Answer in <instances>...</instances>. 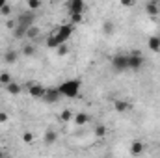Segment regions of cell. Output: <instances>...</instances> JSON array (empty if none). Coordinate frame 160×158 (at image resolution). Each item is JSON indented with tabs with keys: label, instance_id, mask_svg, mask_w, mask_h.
Here are the masks:
<instances>
[{
	"label": "cell",
	"instance_id": "6da1fadb",
	"mask_svg": "<svg viewBox=\"0 0 160 158\" xmlns=\"http://www.w3.org/2000/svg\"><path fill=\"white\" fill-rule=\"evenodd\" d=\"M73 36V24H62L58 28H54L48 37H47V47L48 48H56L62 43H67V39Z\"/></svg>",
	"mask_w": 160,
	"mask_h": 158
},
{
	"label": "cell",
	"instance_id": "7a4b0ae2",
	"mask_svg": "<svg viewBox=\"0 0 160 158\" xmlns=\"http://www.w3.org/2000/svg\"><path fill=\"white\" fill-rule=\"evenodd\" d=\"M34 22H36V11H34V9H26V11H22V13L17 17L15 28L11 30L13 36H15L17 39H19V37H24V36H26V30H28Z\"/></svg>",
	"mask_w": 160,
	"mask_h": 158
},
{
	"label": "cell",
	"instance_id": "3957f363",
	"mask_svg": "<svg viewBox=\"0 0 160 158\" xmlns=\"http://www.w3.org/2000/svg\"><path fill=\"white\" fill-rule=\"evenodd\" d=\"M80 86H82V82H80L78 78H69V80H63V82L58 86V89H60L62 97L75 99V97L80 95Z\"/></svg>",
	"mask_w": 160,
	"mask_h": 158
},
{
	"label": "cell",
	"instance_id": "277c9868",
	"mask_svg": "<svg viewBox=\"0 0 160 158\" xmlns=\"http://www.w3.org/2000/svg\"><path fill=\"white\" fill-rule=\"evenodd\" d=\"M110 65H112V69H114L116 73H125V71H128V54H125V52L114 54L112 60H110Z\"/></svg>",
	"mask_w": 160,
	"mask_h": 158
},
{
	"label": "cell",
	"instance_id": "5b68a950",
	"mask_svg": "<svg viewBox=\"0 0 160 158\" xmlns=\"http://www.w3.org/2000/svg\"><path fill=\"white\" fill-rule=\"evenodd\" d=\"M143 63H145V60H143V56H142V52L140 50H132V52H128V71H140L142 67H143Z\"/></svg>",
	"mask_w": 160,
	"mask_h": 158
},
{
	"label": "cell",
	"instance_id": "8992f818",
	"mask_svg": "<svg viewBox=\"0 0 160 158\" xmlns=\"http://www.w3.org/2000/svg\"><path fill=\"white\" fill-rule=\"evenodd\" d=\"M60 99H62V93H60L58 87H47L43 97H41V101H45L47 104H56Z\"/></svg>",
	"mask_w": 160,
	"mask_h": 158
},
{
	"label": "cell",
	"instance_id": "52a82bcc",
	"mask_svg": "<svg viewBox=\"0 0 160 158\" xmlns=\"http://www.w3.org/2000/svg\"><path fill=\"white\" fill-rule=\"evenodd\" d=\"M65 9L69 15L73 13H84L86 11V2L84 0H65Z\"/></svg>",
	"mask_w": 160,
	"mask_h": 158
},
{
	"label": "cell",
	"instance_id": "ba28073f",
	"mask_svg": "<svg viewBox=\"0 0 160 158\" xmlns=\"http://www.w3.org/2000/svg\"><path fill=\"white\" fill-rule=\"evenodd\" d=\"M26 89H28V93H30L32 97H36V99H41L47 87H43L39 82H28V84H26Z\"/></svg>",
	"mask_w": 160,
	"mask_h": 158
},
{
	"label": "cell",
	"instance_id": "9c48e42d",
	"mask_svg": "<svg viewBox=\"0 0 160 158\" xmlns=\"http://www.w3.org/2000/svg\"><path fill=\"white\" fill-rule=\"evenodd\" d=\"M114 110L118 114H127L130 110V102L125 99H114Z\"/></svg>",
	"mask_w": 160,
	"mask_h": 158
},
{
	"label": "cell",
	"instance_id": "30bf717a",
	"mask_svg": "<svg viewBox=\"0 0 160 158\" xmlns=\"http://www.w3.org/2000/svg\"><path fill=\"white\" fill-rule=\"evenodd\" d=\"M143 149H145V145H143V141H140V140H134V141L130 143V155H132V156H140V155L143 153Z\"/></svg>",
	"mask_w": 160,
	"mask_h": 158
},
{
	"label": "cell",
	"instance_id": "8fae6325",
	"mask_svg": "<svg viewBox=\"0 0 160 158\" xmlns=\"http://www.w3.org/2000/svg\"><path fill=\"white\" fill-rule=\"evenodd\" d=\"M158 9H160V4L157 0H149V2L145 4V11H147V15H151V17L158 15Z\"/></svg>",
	"mask_w": 160,
	"mask_h": 158
},
{
	"label": "cell",
	"instance_id": "7c38bea8",
	"mask_svg": "<svg viewBox=\"0 0 160 158\" xmlns=\"http://www.w3.org/2000/svg\"><path fill=\"white\" fill-rule=\"evenodd\" d=\"M147 47H149V50H151V52L158 54V52H160V36H153V37H149Z\"/></svg>",
	"mask_w": 160,
	"mask_h": 158
},
{
	"label": "cell",
	"instance_id": "4fadbf2b",
	"mask_svg": "<svg viewBox=\"0 0 160 158\" xmlns=\"http://www.w3.org/2000/svg\"><path fill=\"white\" fill-rule=\"evenodd\" d=\"M17 58H19V52H17V50H6L2 60H4V63H8V65H9V63H15V62H17Z\"/></svg>",
	"mask_w": 160,
	"mask_h": 158
},
{
	"label": "cell",
	"instance_id": "5bb4252c",
	"mask_svg": "<svg viewBox=\"0 0 160 158\" xmlns=\"http://www.w3.org/2000/svg\"><path fill=\"white\" fill-rule=\"evenodd\" d=\"M4 87H6V91H8L9 95H19V93L22 91V87H21V84H17V82H13V80H11L9 84H6Z\"/></svg>",
	"mask_w": 160,
	"mask_h": 158
},
{
	"label": "cell",
	"instance_id": "9a60e30c",
	"mask_svg": "<svg viewBox=\"0 0 160 158\" xmlns=\"http://www.w3.org/2000/svg\"><path fill=\"white\" fill-rule=\"evenodd\" d=\"M73 119H75V123H77L78 126H84V125L89 121V116H88V114H84V112H80V114H75Z\"/></svg>",
	"mask_w": 160,
	"mask_h": 158
},
{
	"label": "cell",
	"instance_id": "2e32d148",
	"mask_svg": "<svg viewBox=\"0 0 160 158\" xmlns=\"http://www.w3.org/2000/svg\"><path fill=\"white\" fill-rule=\"evenodd\" d=\"M26 39H38L39 37V28L36 26V24H32L28 30H26V36H24Z\"/></svg>",
	"mask_w": 160,
	"mask_h": 158
},
{
	"label": "cell",
	"instance_id": "e0dca14e",
	"mask_svg": "<svg viewBox=\"0 0 160 158\" xmlns=\"http://www.w3.org/2000/svg\"><path fill=\"white\" fill-rule=\"evenodd\" d=\"M21 54H22V56H26V58L34 56V54H36V45H32V43L24 45V47H22V50H21Z\"/></svg>",
	"mask_w": 160,
	"mask_h": 158
},
{
	"label": "cell",
	"instance_id": "ac0fdd59",
	"mask_svg": "<svg viewBox=\"0 0 160 158\" xmlns=\"http://www.w3.org/2000/svg\"><path fill=\"white\" fill-rule=\"evenodd\" d=\"M56 140H58V134H56L54 130H47V132H45V143H47V145L56 143Z\"/></svg>",
	"mask_w": 160,
	"mask_h": 158
},
{
	"label": "cell",
	"instance_id": "d6986e66",
	"mask_svg": "<svg viewBox=\"0 0 160 158\" xmlns=\"http://www.w3.org/2000/svg\"><path fill=\"white\" fill-rule=\"evenodd\" d=\"M114 30H116V24H114L112 21H104V24H102V32H104L106 36H110V34H114Z\"/></svg>",
	"mask_w": 160,
	"mask_h": 158
},
{
	"label": "cell",
	"instance_id": "ffe728a7",
	"mask_svg": "<svg viewBox=\"0 0 160 158\" xmlns=\"http://www.w3.org/2000/svg\"><path fill=\"white\" fill-rule=\"evenodd\" d=\"M93 134H95L97 138H104V136H106V126H104V125H95Z\"/></svg>",
	"mask_w": 160,
	"mask_h": 158
},
{
	"label": "cell",
	"instance_id": "44dd1931",
	"mask_svg": "<svg viewBox=\"0 0 160 158\" xmlns=\"http://www.w3.org/2000/svg\"><path fill=\"white\" fill-rule=\"evenodd\" d=\"M56 52H58V56H65V54L69 52V47H67V43H62V45H58V47H56Z\"/></svg>",
	"mask_w": 160,
	"mask_h": 158
},
{
	"label": "cell",
	"instance_id": "7402d4cb",
	"mask_svg": "<svg viewBox=\"0 0 160 158\" xmlns=\"http://www.w3.org/2000/svg\"><path fill=\"white\" fill-rule=\"evenodd\" d=\"M84 21V13H73L71 15V24H82Z\"/></svg>",
	"mask_w": 160,
	"mask_h": 158
},
{
	"label": "cell",
	"instance_id": "603a6c76",
	"mask_svg": "<svg viewBox=\"0 0 160 158\" xmlns=\"http://www.w3.org/2000/svg\"><path fill=\"white\" fill-rule=\"evenodd\" d=\"M73 116H75V114H73L71 110H63V112L60 114V119H62L63 123H67V121H71V119H73Z\"/></svg>",
	"mask_w": 160,
	"mask_h": 158
},
{
	"label": "cell",
	"instance_id": "cb8c5ba5",
	"mask_svg": "<svg viewBox=\"0 0 160 158\" xmlns=\"http://www.w3.org/2000/svg\"><path fill=\"white\" fill-rule=\"evenodd\" d=\"M9 82H11V75H9V73H6V71L0 73V84H2V86H6V84H9Z\"/></svg>",
	"mask_w": 160,
	"mask_h": 158
},
{
	"label": "cell",
	"instance_id": "d4e9b609",
	"mask_svg": "<svg viewBox=\"0 0 160 158\" xmlns=\"http://www.w3.org/2000/svg\"><path fill=\"white\" fill-rule=\"evenodd\" d=\"M26 2H28V9H34V11H36V9H39L41 7L39 0H26Z\"/></svg>",
	"mask_w": 160,
	"mask_h": 158
},
{
	"label": "cell",
	"instance_id": "484cf974",
	"mask_svg": "<svg viewBox=\"0 0 160 158\" xmlns=\"http://www.w3.org/2000/svg\"><path fill=\"white\" fill-rule=\"evenodd\" d=\"M22 140H24V143H32V141H34V136H32V132H24Z\"/></svg>",
	"mask_w": 160,
	"mask_h": 158
},
{
	"label": "cell",
	"instance_id": "4316f807",
	"mask_svg": "<svg viewBox=\"0 0 160 158\" xmlns=\"http://www.w3.org/2000/svg\"><path fill=\"white\" fill-rule=\"evenodd\" d=\"M0 13H2V15H9V13H11V7L6 4V6H2V7H0Z\"/></svg>",
	"mask_w": 160,
	"mask_h": 158
},
{
	"label": "cell",
	"instance_id": "83f0119b",
	"mask_svg": "<svg viewBox=\"0 0 160 158\" xmlns=\"http://www.w3.org/2000/svg\"><path fill=\"white\" fill-rule=\"evenodd\" d=\"M121 6H125V7H132L134 6V0H119Z\"/></svg>",
	"mask_w": 160,
	"mask_h": 158
},
{
	"label": "cell",
	"instance_id": "f1b7e54d",
	"mask_svg": "<svg viewBox=\"0 0 160 158\" xmlns=\"http://www.w3.org/2000/svg\"><path fill=\"white\" fill-rule=\"evenodd\" d=\"M8 121V114L6 112H0V123H6Z\"/></svg>",
	"mask_w": 160,
	"mask_h": 158
},
{
	"label": "cell",
	"instance_id": "f546056e",
	"mask_svg": "<svg viewBox=\"0 0 160 158\" xmlns=\"http://www.w3.org/2000/svg\"><path fill=\"white\" fill-rule=\"evenodd\" d=\"M15 22H17V21H8V24H6V26H8L9 30H13V28H15Z\"/></svg>",
	"mask_w": 160,
	"mask_h": 158
},
{
	"label": "cell",
	"instance_id": "4dcf8cb0",
	"mask_svg": "<svg viewBox=\"0 0 160 158\" xmlns=\"http://www.w3.org/2000/svg\"><path fill=\"white\" fill-rule=\"evenodd\" d=\"M6 4H8V0H0V7H2V6H6Z\"/></svg>",
	"mask_w": 160,
	"mask_h": 158
},
{
	"label": "cell",
	"instance_id": "1f68e13d",
	"mask_svg": "<svg viewBox=\"0 0 160 158\" xmlns=\"http://www.w3.org/2000/svg\"><path fill=\"white\" fill-rule=\"evenodd\" d=\"M158 17H160V9H158Z\"/></svg>",
	"mask_w": 160,
	"mask_h": 158
},
{
	"label": "cell",
	"instance_id": "d6a6232c",
	"mask_svg": "<svg viewBox=\"0 0 160 158\" xmlns=\"http://www.w3.org/2000/svg\"><path fill=\"white\" fill-rule=\"evenodd\" d=\"M54 2H58V0H54Z\"/></svg>",
	"mask_w": 160,
	"mask_h": 158
}]
</instances>
